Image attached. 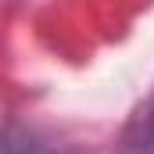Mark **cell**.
Returning <instances> with one entry per match:
<instances>
[{"label":"cell","mask_w":154,"mask_h":154,"mask_svg":"<svg viewBox=\"0 0 154 154\" xmlns=\"http://www.w3.org/2000/svg\"><path fill=\"white\" fill-rule=\"evenodd\" d=\"M0 154H79V151L61 143V140H54V136H47L43 129L25 125V122H7Z\"/></svg>","instance_id":"obj_1"},{"label":"cell","mask_w":154,"mask_h":154,"mask_svg":"<svg viewBox=\"0 0 154 154\" xmlns=\"http://www.w3.org/2000/svg\"><path fill=\"white\" fill-rule=\"evenodd\" d=\"M118 154H154V93H151V100L133 115V122L125 125Z\"/></svg>","instance_id":"obj_2"}]
</instances>
